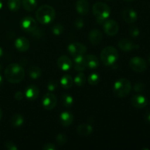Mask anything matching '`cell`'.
I'll use <instances>...</instances> for the list:
<instances>
[{
  "mask_svg": "<svg viewBox=\"0 0 150 150\" xmlns=\"http://www.w3.org/2000/svg\"><path fill=\"white\" fill-rule=\"evenodd\" d=\"M6 80L11 83H18L23 80L25 71L23 67L17 63H11L4 70Z\"/></svg>",
  "mask_w": 150,
  "mask_h": 150,
  "instance_id": "6da1fadb",
  "label": "cell"
},
{
  "mask_svg": "<svg viewBox=\"0 0 150 150\" xmlns=\"http://www.w3.org/2000/svg\"><path fill=\"white\" fill-rule=\"evenodd\" d=\"M7 6L11 11L16 12L20 10L21 6V0H8Z\"/></svg>",
  "mask_w": 150,
  "mask_h": 150,
  "instance_id": "4316f807",
  "label": "cell"
},
{
  "mask_svg": "<svg viewBox=\"0 0 150 150\" xmlns=\"http://www.w3.org/2000/svg\"><path fill=\"white\" fill-rule=\"evenodd\" d=\"M42 149L43 150H56L57 149V146L54 144L51 143H47L45 144L42 146Z\"/></svg>",
  "mask_w": 150,
  "mask_h": 150,
  "instance_id": "74e56055",
  "label": "cell"
},
{
  "mask_svg": "<svg viewBox=\"0 0 150 150\" xmlns=\"http://www.w3.org/2000/svg\"><path fill=\"white\" fill-rule=\"evenodd\" d=\"M103 30L108 36H114L120 30L118 23L113 19H108L103 23Z\"/></svg>",
  "mask_w": 150,
  "mask_h": 150,
  "instance_id": "ba28073f",
  "label": "cell"
},
{
  "mask_svg": "<svg viewBox=\"0 0 150 150\" xmlns=\"http://www.w3.org/2000/svg\"><path fill=\"white\" fill-rule=\"evenodd\" d=\"M73 83L77 86H83L86 83V76L83 73L80 72L76 76L75 79H73Z\"/></svg>",
  "mask_w": 150,
  "mask_h": 150,
  "instance_id": "f1b7e54d",
  "label": "cell"
},
{
  "mask_svg": "<svg viewBox=\"0 0 150 150\" xmlns=\"http://www.w3.org/2000/svg\"><path fill=\"white\" fill-rule=\"evenodd\" d=\"M148 59H149V62H150V54H149V57H148Z\"/></svg>",
  "mask_w": 150,
  "mask_h": 150,
  "instance_id": "7dc6e473",
  "label": "cell"
},
{
  "mask_svg": "<svg viewBox=\"0 0 150 150\" xmlns=\"http://www.w3.org/2000/svg\"><path fill=\"white\" fill-rule=\"evenodd\" d=\"M106 1H111V0H106Z\"/></svg>",
  "mask_w": 150,
  "mask_h": 150,
  "instance_id": "681fc988",
  "label": "cell"
},
{
  "mask_svg": "<svg viewBox=\"0 0 150 150\" xmlns=\"http://www.w3.org/2000/svg\"><path fill=\"white\" fill-rule=\"evenodd\" d=\"M15 47L20 52H25L29 49L30 42L24 37H19L15 40Z\"/></svg>",
  "mask_w": 150,
  "mask_h": 150,
  "instance_id": "4fadbf2b",
  "label": "cell"
},
{
  "mask_svg": "<svg viewBox=\"0 0 150 150\" xmlns=\"http://www.w3.org/2000/svg\"><path fill=\"white\" fill-rule=\"evenodd\" d=\"M1 66L0 65V70H1Z\"/></svg>",
  "mask_w": 150,
  "mask_h": 150,
  "instance_id": "c3c4849f",
  "label": "cell"
},
{
  "mask_svg": "<svg viewBox=\"0 0 150 150\" xmlns=\"http://www.w3.org/2000/svg\"><path fill=\"white\" fill-rule=\"evenodd\" d=\"M131 104L133 105V106H134L136 108H143L145 106H146L147 105V100L143 95H134L133 98H131Z\"/></svg>",
  "mask_w": 150,
  "mask_h": 150,
  "instance_id": "2e32d148",
  "label": "cell"
},
{
  "mask_svg": "<svg viewBox=\"0 0 150 150\" xmlns=\"http://www.w3.org/2000/svg\"><path fill=\"white\" fill-rule=\"evenodd\" d=\"M36 18L41 24H49L55 19L56 11L54 8L48 4L40 6L37 10Z\"/></svg>",
  "mask_w": 150,
  "mask_h": 150,
  "instance_id": "7a4b0ae2",
  "label": "cell"
},
{
  "mask_svg": "<svg viewBox=\"0 0 150 150\" xmlns=\"http://www.w3.org/2000/svg\"><path fill=\"white\" fill-rule=\"evenodd\" d=\"M133 89H134L135 92H142L145 89V85H144V83L139 82V83H137L135 84L134 88H133Z\"/></svg>",
  "mask_w": 150,
  "mask_h": 150,
  "instance_id": "d590c367",
  "label": "cell"
},
{
  "mask_svg": "<svg viewBox=\"0 0 150 150\" xmlns=\"http://www.w3.org/2000/svg\"><path fill=\"white\" fill-rule=\"evenodd\" d=\"M2 81H3V79H2V76L0 75V86L2 84Z\"/></svg>",
  "mask_w": 150,
  "mask_h": 150,
  "instance_id": "7bdbcfd3",
  "label": "cell"
},
{
  "mask_svg": "<svg viewBox=\"0 0 150 150\" xmlns=\"http://www.w3.org/2000/svg\"><path fill=\"white\" fill-rule=\"evenodd\" d=\"M32 36L35 37V38H37V39H39V38H40L43 35V32H42V29H38V28H37L34 32H32Z\"/></svg>",
  "mask_w": 150,
  "mask_h": 150,
  "instance_id": "8d00e7d4",
  "label": "cell"
},
{
  "mask_svg": "<svg viewBox=\"0 0 150 150\" xmlns=\"http://www.w3.org/2000/svg\"><path fill=\"white\" fill-rule=\"evenodd\" d=\"M3 55V51H2V48H1V47L0 46V57H2Z\"/></svg>",
  "mask_w": 150,
  "mask_h": 150,
  "instance_id": "b9f144b4",
  "label": "cell"
},
{
  "mask_svg": "<svg viewBox=\"0 0 150 150\" xmlns=\"http://www.w3.org/2000/svg\"><path fill=\"white\" fill-rule=\"evenodd\" d=\"M74 26L76 27V29H81L84 26V21H83V18H76L74 22Z\"/></svg>",
  "mask_w": 150,
  "mask_h": 150,
  "instance_id": "e575fe53",
  "label": "cell"
},
{
  "mask_svg": "<svg viewBox=\"0 0 150 150\" xmlns=\"http://www.w3.org/2000/svg\"><path fill=\"white\" fill-rule=\"evenodd\" d=\"M20 26L21 28L23 31L32 33V32H34L37 29V27H38V23H37L36 21L32 17L26 16V17H24L23 18L21 19Z\"/></svg>",
  "mask_w": 150,
  "mask_h": 150,
  "instance_id": "9c48e42d",
  "label": "cell"
},
{
  "mask_svg": "<svg viewBox=\"0 0 150 150\" xmlns=\"http://www.w3.org/2000/svg\"><path fill=\"white\" fill-rule=\"evenodd\" d=\"M56 142L59 146H63V145L65 144L66 142H67V136L64 134H59L57 136Z\"/></svg>",
  "mask_w": 150,
  "mask_h": 150,
  "instance_id": "1f68e13d",
  "label": "cell"
},
{
  "mask_svg": "<svg viewBox=\"0 0 150 150\" xmlns=\"http://www.w3.org/2000/svg\"><path fill=\"white\" fill-rule=\"evenodd\" d=\"M119 58L118 51L113 46H107L100 53V59L106 66H112Z\"/></svg>",
  "mask_w": 150,
  "mask_h": 150,
  "instance_id": "5b68a950",
  "label": "cell"
},
{
  "mask_svg": "<svg viewBox=\"0 0 150 150\" xmlns=\"http://www.w3.org/2000/svg\"><path fill=\"white\" fill-rule=\"evenodd\" d=\"M85 59H86V67H88V68L96 69L99 67V59L95 55L89 54V55L85 56Z\"/></svg>",
  "mask_w": 150,
  "mask_h": 150,
  "instance_id": "44dd1931",
  "label": "cell"
},
{
  "mask_svg": "<svg viewBox=\"0 0 150 150\" xmlns=\"http://www.w3.org/2000/svg\"><path fill=\"white\" fill-rule=\"evenodd\" d=\"M92 12L96 18L97 23L103 24L104 22L108 18L111 14V9L109 6L107 5L102 1H98L95 3L92 7Z\"/></svg>",
  "mask_w": 150,
  "mask_h": 150,
  "instance_id": "3957f363",
  "label": "cell"
},
{
  "mask_svg": "<svg viewBox=\"0 0 150 150\" xmlns=\"http://www.w3.org/2000/svg\"><path fill=\"white\" fill-rule=\"evenodd\" d=\"M89 2L88 0H78L76 4V9L78 13L81 16H85L89 13Z\"/></svg>",
  "mask_w": 150,
  "mask_h": 150,
  "instance_id": "9a60e30c",
  "label": "cell"
},
{
  "mask_svg": "<svg viewBox=\"0 0 150 150\" xmlns=\"http://www.w3.org/2000/svg\"><path fill=\"white\" fill-rule=\"evenodd\" d=\"M57 86L58 85H57V82L54 80H51L47 85V89L50 92H52L57 89Z\"/></svg>",
  "mask_w": 150,
  "mask_h": 150,
  "instance_id": "836d02e7",
  "label": "cell"
},
{
  "mask_svg": "<svg viewBox=\"0 0 150 150\" xmlns=\"http://www.w3.org/2000/svg\"><path fill=\"white\" fill-rule=\"evenodd\" d=\"M28 74L32 79H39L42 74V70L38 66L32 65L28 69Z\"/></svg>",
  "mask_w": 150,
  "mask_h": 150,
  "instance_id": "cb8c5ba5",
  "label": "cell"
},
{
  "mask_svg": "<svg viewBox=\"0 0 150 150\" xmlns=\"http://www.w3.org/2000/svg\"><path fill=\"white\" fill-rule=\"evenodd\" d=\"M57 97L52 92H48L43 96L42 100V105L45 109L51 111L57 105Z\"/></svg>",
  "mask_w": 150,
  "mask_h": 150,
  "instance_id": "30bf717a",
  "label": "cell"
},
{
  "mask_svg": "<svg viewBox=\"0 0 150 150\" xmlns=\"http://www.w3.org/2000/svg\"><path fill=\"white\" fill-rule=\"evenodd\" d=\"M100 76L98 73H92L88 76V83H89L92 86H94V85H97L100 82Z\"/></svg>",
  "mask_w": 150,
  "mask_h": 150,
  "instance_id": "f546056e",
  "label": "cell"
},
{
  "mask_svg": "<svg viewBox=\"0 0 150 150\" xmlns=\"http://www.w3.org/2000/svg\"><path fill=\"white\" fill-rule=\"evenodd\" d=\"M40 95V89L36 85L31 84L25 89V97L29 100H35Z\"/></svg>",
  "mask_w": 150,
  "mask_h": 150,
  "instance_id": "5bb4252c",
  "label": "cell"
},
{
  "mask_svg": "<svg viewBox=\"0 0 150 150\" xmlns=\"http://www.w3.org/2000/svg\"><path fill=\"white\" fill-rule=\"evenodd\" d=\"M73 102H74V100H73V97L70 95L64 94L62 96V105L64 107H66V108H70V107H71L73 105Z\"/></svg>",
  "mask_w": 150,
  "mask_h": 150,
  "instance_id": "83f0119b",
  "label": "cell"
},
{
  "mask_svg": "<svg viewBox=\"0 0 150 150\" xmlns=\"http://www.w3.org/2000/svg\"><path fill=\"white\" fill-rule=\"evenodd\" d=\"M1 8H2V2H1V1L0 0V10H1Z\"/></svg>",
  "mask_w": 150,
  "mask_h": 150,
  "instance_id": "f6af8a7d",
  "label": "cell"
},
{
  "mask_svg": "<svg viewBox=\"0 0 150 150\" xmlns=\"http://www.w3.org/2000/svg\"><path fill=\"white\" fill-rule=\"evenodd\" d=\"M57 64L59 68L62 71H68L73 67V62L67 56H60L57 59Z\"/></svg>",
  "mask_w": 150,
  "mask_h": 150,
  "instance_id": "8fae6325",
  "label": "cell"
},
{
  "mask_svg": "<svg viewBox=\"0 0 150 150\" xmlns=\"http://www.w3.org/2000/svg\"><path fill=\"white\" fill-rule=\"evenodd\" d=\"M73 120H74V117L70 111H63L60 114L59 122L61 123L62 125L64 127L70 126L73 123Z\"/></svg>",
  "mask_w": 150,
  "mask_h": 150,
  "instance_id": "d6986e66",
  "label": "cell"
},
{
  "mask_svg": "<svg viewBox=\"0 0 150 150\" xmlns=\"http://www.w3.org/2000/svg\"><path fill=\"white\" fill-rule=\"evenodd\" d=\"M130 68L137 73H142L147 68V63L144 59L139 57H135L130 59L129 62Z\"/></svg>",
  "mask_w": 150,
  "mask_h": 150,
  "instance_id": "8992f818",
  "label": "cell"
},
{
  "mask_svg": "<svg viewBox=\"0 0 150 150\" xmlns=\"http://www.w3.org/2000/svg\"><path fill=\"white\" fill-rule=\"evenodd\" d=\"M131 89L132 85L130 81L122 78L115 81L113 86V92L117 98H124L130 94Z\"/></svg>",
  "mask_w": 150,
  "mask_h": 150,
  "instance_id": "277c9868",
  "label": "cell"
},
{
  "mask_svg": "<svg viewBox=\"0 0 150 150\" xmlns=\"http://www.w3.org/2000/svg\"><path fill=\"white\" fill-rule=\"evenodd\" d=\"M5 147L6 149L8 150H17L18 147L14 143L12 142H7L5 143Z\"/></svg>",
  "mask_w": 150,
  "mask_h": 150,
  "instance_id": "f35d334b",
  "label": "cell"
},
{
  "mask_svg": "<svg viewBox=\"0 0 150 150\" xmlns=\"http://www.w3.org/2000/svg\"><path fill=\"white\" fill-rule=\"evenodd\" d=\"M60 83H61L62 87L65 89H68L72 87L73 84V79L71 76L68 74H65L61 78L60 80Z\"/></svg>",
  "mask_w": 150,
  "mask_h": 150,
  "instance_id": "603a6c76",
  "label": "cell"
},
{
  "mask_svg": "<svg viewBox=\"0 0 150 150\" xmlns=\"http://www.w3.org/2000/svg\"><path fill=\"white\" fill-rule=\"evenodd\" d=\"M129 34L132 38H136L140 34V31L136 26H131L129 29Z\"/></svg>",
  "mask_w": 150,
  "mask_h": 150,
  "instance_id": "d6a6232c",
  "label": "cell"
},
{
  "mask_svg": "<svg viewBox=\"0 0 150 150\" xmlns=\"http://www.w3.org/2000/svg\"><path fill=\"white\" fill-rule=\"evenodd\" d=\"M123 1H133V0H123Z\"/></svg>",
  "mask_w": 150,
  "mask_h": 150,
  "instance_id": "bcb514c9",
  "label": "cell"
},
{
  "mask_svg": "<svg viewBox=\"0 0 150 150\" xmlns=\"http://www.w3.org/2000/svg\"><path fill=\"white\" fill-rule=\"evenodd\" d=\"M24 118L21 114H15L12 116L10 119V122L11 125L14 127H19L23 124Z\"/></svg>",
  "mask_w": 150,
  "mask_h": 150,
  "instance_id": "d4e9b609",
  "label": "cell"
},
{
  "mask_svg": "<svg viewBox=\"0 0 150 150\" xmlns=\"http://www.w3.org/2000/svg\"><path fill=\"white\" fill-rule=\"evenodd\" d=\"M146 119L148 122H150V112H148L146 114Z\"/></svg>",
  "mask_w": 150,
  "mask_h": 150,
  "instance_id": "60d3db41",
  "label": "cell"
},
{
  "mask_svg": "<svg viewBox=\"0 0 150 150\" xmlns=\"http://www.w3.org/2000/svg\"><path fill=\"white\" fill-rule=\"evenodd\" d=\"M22 4L24 10L31 12L36 9L38 2H37V0H23Z\"/></svg>",
  "mask_w": 150,
  "mask_h": 150,
  "instance_id": "484cf974",
  "label": "cell"
},
{
  "mask_svg": "<svg viewBox=\"0 0 150 150\" xmlns=\"http://www.w3.org/2000/svg\"><path fill=\"white\" fill-rule=\"evenodd\" d=\"M103 34L100 30L98 29H94L90 31L89 34V42L94 45H97L102 41Z\"/></svg>",
  "mask_w": 150,
  "mask_h": 150,
  "instance_id": "ac0fdd59",
  "label": "cell"
},
{
  "mask_svg": "<svg viewBox=\"0 0 150 150\" xmlns=\"http://www.w3.org/2000/svg\"><path fill=\"white\" fill-rule=\"evenodd\" d=\"M93 131L92 126L89 124H82L78 126L77 133L83 136H87Z\"/></svg>",
  "mask_w": 150,
  "mask_h": 150,
  "instance_id": "7402d4cb",
  "label": "cell"
},
{
  "mask_svg": "<svg viewBox=\"0 0 150 150\" xmlns=\"http://www.w3.org/2000/svg\"><path fill=\"white\" fill-rule=\"evenodd\" d=\"M51 31H52L53 34L54 35L59 36V35H61L64 32V26L61 23H57V24L54 25L52 26Z\"/></svg>",
  "mask_w": 150,
  "mask_h": 150,
  "instance_id": "4dcf8cb0",
  "label": "cell"
},
{
  "mask_svg": "<svg viewBox=\"0 0 150 150\" xmlns=\"http://www.w3.org/2000/svg\"><path fill=\"white\" fill-rule=\"evenodd\" d=\"M118 46L122 51H126V52H129V51H131L134 48H139V46H137L136 44L133 43L131 40L126 39V38H123V39H121L119 41Z\"/></svg>",
  "mask_w": 150,
  "mask_h": 150,
  "instance_id": "e0dca14e",
  "label": "cell"
},
{
  "mask_svg": "<svg viewBox=\"0 0 150 150\" xmlns=\"http://www.w3.org/2000/svg\"><path fill=\"white\" fill-rule=\"evenodd\" d=\"M1 117H2V111H1V108H0V120H1Z\"/></svg>",
  "mask_w": 150,
  "mask_h": 150,
  "instance_id": "ee69618b",
  "label": "cell"
},
{
  "mask_svg": "<svg viewBox=\"0 0 150 150\" xmlns=\"http://www.w3.org/2000/svg\"><path fill=\"white\" fill-rule=\"evenodd\" d=\"M86 63L85 56L81 55L74 57V70L78 72H82L86 70Z\"/></svg>",
  "mask_w": 150,
  "mask_h": 150,
  "instance_id": "ffe728a7",
  "label": "cell"
},
{
  "mask_svg": "<svg viewBox=\"0 0 150 150\" xmlns=\"http://www.w3.org/2000/svg\"><path fill=\"white\" fill-rule=\"evenodd\" d=\"M23 98V92L21 91H18L16 94H15V99L18 101L22 100Z\"/></svg>",
  "mask_w": 150,
  "mask_h": 150,
  "instance_id": "ab89813d",
  "label": "cell"
},
{
  "mask_svg": "<svg viewBox=\"0 0 150 150\" xmlns=\"http://www.w3.org/2000/svg\"><path fill=\"white\" fill-rule=\"evenodd\" d=\"M67 51L72 57H76L77 56L84 55L87 51V48L81 42H72L67 46Z\"/></svg>",
  "mask_w": 150,
  "mask_h": 150,
  "instance_id": "52a82bcc",
  "label": "cell"
},
{
  "mask_svg": "<svg viewBox=\"0 0 150 150\" xmlns=\"http://www.w3.org/2000/svg\"><path fill=\"white\" fill-rule=\"evenodd\" d=\"M122 17L126 23H133L137 20L138 15L133 9L125 8L122 13Z\"/></svg>",
  "mask_w": 150,
  "mask_h": 150,
  "instance_id": "7c38bea8",
  "label": "cell"
}]
</instances>
